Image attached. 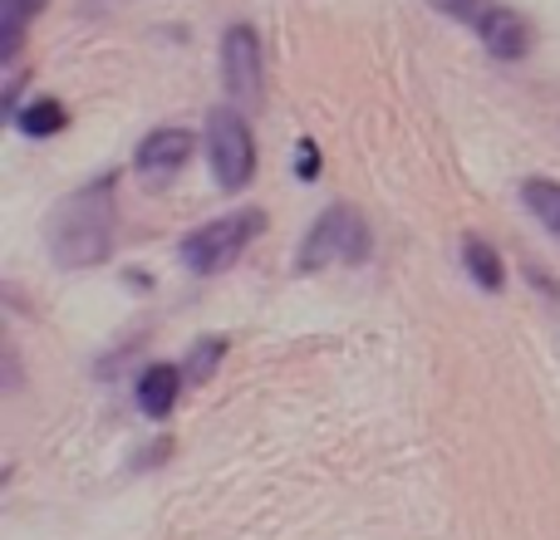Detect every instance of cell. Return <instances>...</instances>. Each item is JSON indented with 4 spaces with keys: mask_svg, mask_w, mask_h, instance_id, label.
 <instances>
[{
    "mask_svg": "<svg viewBox=\"0 0 560 540\" xmlns=\"http://www.w3.org/2000/svg\"><path fill=\"white\" fill-rule=\"evenodd\" d=\"M118 232V177L104 173L79 187L49 222V256L65 270H94L114 256Z\"/></svg>",
    "mask_w": 560,
    "mask_h": 540,
    "instance_id": "6da1fadb",
    "label": "cell"
},
{
    "mask_svg": "<svg viewBox=\"0 0 560 540\" xmlns=\"http://www.w3.org/2000/svg\"><path fill=\"white\" fill-rule=\"evenodd\" d=\"M261 232H266L261 207H236V212L212 216L207 226L187 232L183 246H177V256H183V266L192 270V275H222V270H232L242 261L246 246L261 242Z\"/></svg>",
    "mask_w": 560,
    "mask_h": 540,
    "instance_id": "7a4b0ae2",
    "label": "cell"
},
{
    "mask_svg": "<svg viewBox=\"0 0 560 540\" xmlns=\"http://www.w3.org/2000/svg\"><path fill=\"white\" fill-rule=\"evenodd\" d=\"M374 256V232L369 222L354 212V207L335 202L315 216V226L305 232L295 256V270L310 275V270H329V266H364Z\"/></svg>",
    "mask_w": 560,
    "mask_h": 540,
    "instance_id": "3957f363",
    "label": "cell"
},
{
    "mask_svg": "<svg viewBox=\"0 0 560 540\" xmlns=\"http://www.w3.org/2000/svg\"><path fill=\"white\" fill-rule=\"evenodd\" d=\"M207 163L222 192H246L256 177V138L242 108H212L207 114Z\"/></svg>",
    "mask_w": 560,
    "mask_h": 540,
    "instance_id": "277c9868",
    "label": "cell"
},
{
    "mask_svg": "<svg viewBox=\"0 0 560 540\" xmlns=\"http://www.w3.org/2000/svg\"><path fill=\"white\" fill-rule=\"evenodd\" d=\"M222 84L236 98V108H261L266 98V55L261 35L252 25H226L222 35Z\"/></svg>",
    "mask_w": 560,
    "mask_h": 540,
    "instance_id": "5b68a950",
    "label": "cell"
},
{
    "mask_svg": "<svg viewBox=\"0 0 560 540\" xmlns=\"http://www.w3.org/2000/svg\"><path fill=\"white\" fill-rule=\"evenodd\" d=\"M192 148H197L192 128H153V133L138 143L133 163H138V173H143L148 183H153V177L163 183V177L183 173V167L192 163Z\"/></svg>",
    "mask_w": 560,
    "mask_h": 540,
    "instance_id": "8992f818",
    "label": "cell"
},
{
    "mask_svg": "<svg viewBox=\"0 0 560 540\" xmlns=\"http://www.w3.org/2000/svg\"><path fill=\"white\" fill-rule=\"evenodd\" d=\"M477 35H482L487 55L492 59H526L532 55V25L526 15H516L512 5H492L477 20Z\"/></svg>",
    "mask_w": 560,
    "mask_h": 540,
    "instance_id": "52a82bcc",
    "label": "cell"
},
{
    "mask_svg": "<svg viewBox=\"0 0 560 540\" xmlns=\"http://www.w3.org/2000/svg\"><path fill=\"white\" fill-rule=\"evenodd\" d=\"M183 384H187V374L177 364H148L143 374H138V388H133V398H138V413L143 418H167L177 408V394H183Z\"/></svg>",
    "mask_w": 560,
    "mask_h": 540,
    "instance_id": "ba28073f",
    "label": "cell"
},
{
    "mask_svg": "<svg viewBox=\"0 0 560 540\" xmlns=\"http://www.w3.org/2000/svg\"><path fill=\"white\" fill-rule=\"evenodd\" d=\"M463 266H467V275L487 290V295H497V290L506 285V261H502V251H497L487 236H463Z\"/></svg>",
    "mask_w": 560,
    "mask_h": 540,
    "instance_id": "9c48e42d",
    "label": "cell"
},
{
    "mask_svg": "<svg viewBox=\"0 0 560 540\" xmlns=\"http://www.w3.org/2000/svg\"><path fill=\"white\" fill-rule=\"evenodd\" d=\"M10 124H15L25 138H55V133H65V128H69V108L59 104V98L39 94V98H30V104L20 108Z\"/></svg>",
    "mask_w": 560,
    "mask_h": 540,
    "instance_id": "30bf717a",
    "label": "cell"
},
{
    "mask_svg": "<svg viewBox=\"0 0 560 540\" xmlns=\"http://www.w3.org/2000/svg\"><path fill=\"white\" fill-rule=\"evenodd\" d=\"M49 0H0V59H15L20 39H25V25L45 10Z\"/></svg>",
    "mask_w": 560,
    "mask_h": 540,
    "instance_id": "8fae6325",
    "label": "cell"
},
{
    "mask_svg": "<svg viewBox=\"0 0 560 540\" xmlns=\"http://www.w3.org/2000/svg\"><path fill=\"white\" fill-rule=\"evenodd\" d=\"M522 202H526V212L546 226V232L560 236V183H556V177H526V183H522Z\"/></svg>",
    "mask_w": 560,
    "mask_h": 540,
    "instance_id": "7c38bea8",
    "label": "cell"
},
{
    "mask_svg": "<svg viewBox=\"0 0 560 540\" xmlns=\"http://www.w3.org/2000/svg\"><path fill=\"white\" fill-rule=\"evenodd\" d=\"M226 334H207V339H197L192 349H187V364H183V374H187V384H212V374L222 368V359H226Z\"/></svg>",
    "mask_w": 560,
    "mask_h": 540,
    "instance_id": "4fadbf2b",
    "label": "cell"
},
{
    "mask_svg": "<svg viewBox=\"0 0 560 540\" xmlns=\"http://www.w3.org/2000/svg\"><path fill=\"white\" fill-rule=\"evenodd\" d=\"M428 5L438 10V15L447 20H463V25H477V20L492 10V0H428Z\"/></svg>",
    "mask_w": 560,
    "mask_h": 540,
    "instance_id": "5bb4252c",
    "label": "cell"
},
{
    "mask_svg": "<svg viewBox=\"0 0 560 540\" xmlns=\"http://www.w3.org/2000/svg\"><path fill=\"white\" fill-rule=\"evenodd\" d=\"M319 167H325V163H319V148L310 143V138H300V143H295V177H300V183H315Z\"/></svg>",
    "mask_w": 560,
    "mask_h": 540,
    "instance_id": "9a60e30c",
    "label": "cell"
}]
</instances>
